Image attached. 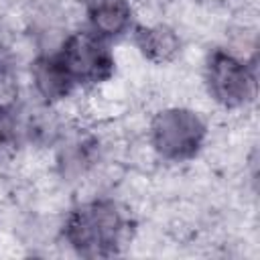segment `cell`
Returning <instances> with one entry per match:
<instances>
[{
	"label": "cell",
	"mask_w": 260,
	"mask_h": 260,
	"mask_svg": "<svg viewBox=\"0 0 260 260\" xmlns=\"http://www.w3.org/2000/svg\"><path fill=\"white\" fill-rule=\"evenodd\" d=\"M126 221L112 201H89L71 211L65 238L85 258H106L120 250Z\"/></svg>",
	"instance_id": "6da1fadb"
},
{
	"label": "cell",
	"mask_w": 260,
	"mask_h": 260,
	"mask_svg": "<svg viewBox=\"0 0 260 260\" xmlns=\"http://www.w3.org/2000/svg\"><path fill=\"white\" fill-rule=\"evenodd\" d=\"M207 87L215 102L225 108H236L252 98L254 77L240 59L215 51L207 63Z\"/></svg>",
	"instance_id": "277c9868"
},
{
	"label": "cell",
	"mask_w": 260,
	"mask_h": 260,
	"mask_svg": "<svg viewBox=\"0 0 260 260\" xmlns=\"http://www.w3.org/2000/svg\"><path fill=\"white\" fill-rule=\"evenodd\" d=\"M73 83H100L114 71V59L95 32L71 35L57 55Z\"/></svg>",
	"instance_id": "3957f363"
},
{
	"label": "cell",
	"mask_w": 260,
	"mask_h": 260,
	"mask_svg": "<svg viewBox=\"0 0 260 260\" xmlns=\"http://www.w3.org/2000/svg\"><path fill=\"white\" fill-rule=\"evenodd\" d=\"M14 98H16L14 77H12L10 69H8V65H4L0 61V110H10Z\"/></svg>",
	"instance_id": "ba28073f"
},
{
	"label": "cell",
	"mask_w": 260,
	"mask_h": 260,
	"mask_svg": "<svg viewBox=\"0 0 260 260\" xmlns=\"http://www.w3.org/2000/svg\"><path fill=\"white\" fill-rule=\"evenodd\" d=\"M32 77H35L37 89L47 100L65 98L73 87V81L67 75V71L63 69L57 55L55 57H41L32 67Z\"/></svg>",
	"instance_id": "52a82bcc"
},
{
	"label": "cell",
	"mask_w": 260,
	"mask_h": 260,
	"mask_svg": "<svg viewBox=\"0 0 260 260\" xmlns=\"http://www.w3.org/2000/svg\"><path fill=\"white\" fill-rule=\"evenodd\" d=\"M130 4L126 0H89L87 18L93 32L102 39L120 37L130 24Z\"/></svg>",
	"instance_id": "5b68a950"
},
{
	"label": "cell",
	"mask_w": 260,
	"mask_h": 260,
	"mask_svg": "<svg viewBox=\"0 0 260 260\" xmlns=\"http://www.w3.org/2000/svg\"><path fill=\"white\" fill-rule=\"evenodd\" d=\"M205 138V126L201 118L189 110L160 112L152 122V144L169 160L191 158Z\"/></svg>",
	"instance_id": "7a4b0ae2"
},
{
	"label": "cell",
	"mask_w": 260,
	"mask_h": 260,
	"mask_svg": "<svg viewBox=\"0 0 260 260\" xmlns=\"http://www.w3.org/2000/svg\"><path fill=\"white\" fill-rule=\"evenodd\" d=\"M136 45L140 53L152 63H167L179 53V39L167 26L136 28Z\"/></svg>",
	"instance_id": "8992f818"
}]
</instances>
